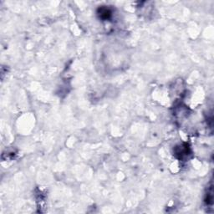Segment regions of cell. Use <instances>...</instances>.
Listing matches in <instances>:
<instances>
[{
    "label": "cell",
    "instance_id": "1",
    "mask_svg": "<svg viewBox=\"0 0 214 214\" xmlns=\"http://www.w3.org/2000/svg\"><path fill=\"white\" fill-rule=\"evenodd\" d=\"M99 14L102 19H108L111 16V12L110 9H106V8H101L99 9Z\"/></svg>",
    "mask_w": 214,
    "mask_h": 214
}]
</instances>
